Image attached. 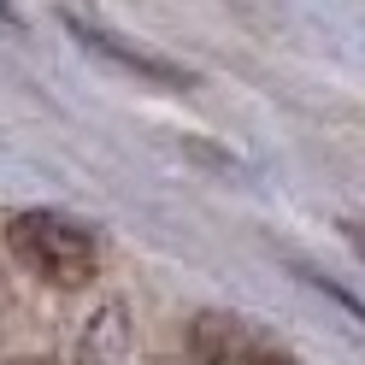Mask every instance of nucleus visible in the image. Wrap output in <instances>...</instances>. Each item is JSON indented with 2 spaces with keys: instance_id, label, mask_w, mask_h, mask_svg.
<instances>
[{
  "instance_id": "nucleus-4",
  "label": "nucleus",
  "mask_w": 365,
  "mask_h": 365,
  "mask_svg": "<svg viewBox=\"0 0 365 365\" xmlns=\"http://www.w3.org/2000/svg\"><path fill=\"white\" fill-rule=\"evenodd\" d=\"M259 348V336L242 324V318L230 312H200L195 324H189V354L195 365H247Z\"/></svg>"
},
{
  "instance_id": "nucleus-6",
  "label": "nucleus",
  "mask_w": 365,
  "mask_h": 365,
  "mask_svg": "<svg viewBox=\"0 0 365 365\" xmlns=\"http://www.w3.org/2000/svg\"><path fill=\"white\" fill-rule=\"evenodd\" d=\"M0 24H12V30L24 24V18H18V6H12V0H0Z\"/></svg>"
},
{
  "instance_id": "nucleus-2",
  "label": "nucleus",
  "mask_w": 365,
  "mask_h": 365,
  "mask_svg": "<svg viewBox=\"0 0 365 365\" xmlns=\"http://www.w3.org/2000/svg\"><path fill=\"white\" fill-rule=\"evenodd\" d=\"M65 30H71L95 59L118 65V71L142 77V83H153V88H195V71H182V65L165 59L159 48H142V41H130L124 30L101 24V18H88V12H77V6H65Z\"/></svg>"
},
{
  "instance_id": "nucleus-1",
  "label": "nucleus",
  "mask_w": 365,
  "mask_h": 365,
  "mask_svg": "<svg viewBox=\"0 0 365 365\" xmlns=\"http://www.w3.org/2000/svg\"><path fill=\"white\" fill-rule=\"evenodd\" d=\"M6 247L12 259L41 277L48 289H88L101 277V236L83 218L53 212V207H30L6 224Z\"/></svg>"
},
{
  "instance_id": "nucleus-5",
  "label": "nucleus",
  "mask_w": 365,
  "mask_h": 365,
  "mask_svg": "<svg viewBox=\"0 0 365 365\" xmlns=\"http://www.w3.org/2000/svg\"><path fill=\"white\" fill-rule=\"evenodd\" d=\"M336 230H341V242H348V247H354V254L365 259V218H341V224H336Z\"/></svg>"
},
{
  "instance_id": "nucleus-7",
  "label": "nucleus",
  "mask_w": 365,
  "mask_h": 365,
  "mask_svg": "<svg viewBox=\"0 0 365 365\" xmlns=\"http://www.w3.org/2000/svg\"><path fill=\"white\" fill-rule=\"evenodd\" d=\"M12 365H53L48 354H30V359H12Z\"/></svg>"
},
{
  "instance_id": "nucleus-3",
  "label": "nucleus",
  "mask_w": 365,
  "mask_h": 365,
  "mask_svg": "<svg viewBox=\"0 0 365 365\" xmlns=\"http://www.w3.org/2000/svg\"><path fill=\"white\" fill-rule=\"evenodd\" d=\"M71 365H135V324H130V307L118 301V294L88 312Z\"/></svg>"
}]
</instances>
